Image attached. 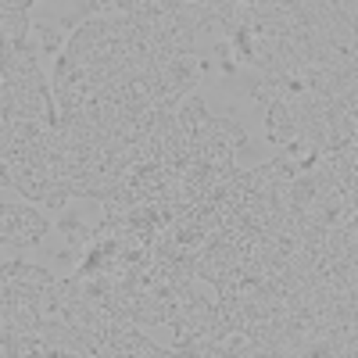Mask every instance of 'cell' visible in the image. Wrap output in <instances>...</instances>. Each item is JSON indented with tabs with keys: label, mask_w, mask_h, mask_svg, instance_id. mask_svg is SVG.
<instances>
[{
	"label": "cell",
	"mask_w": 358,
	"mask_h": 358,
	"mask_svg": "<svg viewBox=\"0 0 358 358\" xmlns=\"http://www.w3.org/2000/svg\"><path fill=\"white\" fill-rule=\"evenodd\" d=\"M29 8H33V0H15V4H0V36L8 43L15 40H29Z\"/></svg>",
	"instance_id": "6da1fadb"
},
{
	"label": "cell",
	"mask_w": 358,
	"mask_h": 358,
	"mask_svg": "<svg viewBox=\"0 0 358 358\" xmlns=\"http://www.w3.org/2000/svg\"><path fill=\"white\" fill-rule=\"evenodd\" d=\"M0 276H4V280H25V283H36V287L57 283L47 268L29 265V262H22V258H8V255H4V265H0Z\"/></svg>",
	"instance_id": "7a4b0ae2"
},
{
	"label": "cell",
	"mask_w": 358,
	"mask_h": 358,
	"mask_svg": "<svg viewBox=\"0 0 358 358\" xmlns=\"http://www.w3.org/2000/svg\"><path fill=\"white\" fill-rule=\"evenodd\" d=\"M18 215H22V248L43 244V236L50 233V219L40 208H25V204H18Z\"/></svg>",
	"instance_id": "3957f363"
},
{
	"label": "cell",
	"mask_w": 358,
	"mask_h": 358,
	"mask_svg": "<svg viewBox=\"0 0 358 358\" xmlns=\"http://www.w3.org/2000/svg\"><path fill=\"white\" fill-rule=\"evenodd\" d=\"M215 136L226 140L233 151H244V147H248V129H244V122H233V118H215Z\"/></svg>",
	"instance_id": "277c9868"
},
{
	"label": "cell",
	"mask_w": 358,
	"mask_h": 358,
	"mask_svg": "<svg viewBox=\"0 0 358 358\" xmlns=\"http://www.w3.org/2000/svg\"><path fill=\"white\" fill-rule=\"evenodd\" d=\"M57 229H62L65 236H69V244L72 248H86L90 241H94V229H90V226H83L79 222V215H62V222H57Z\"/></svg>",
	"instance_id": "5b68a950"
},
{
	"label": "cell",
	"mask_w": 358,
	"mask_h": 358,
	"mask_svg": "<svg viewBox=\"0 0 358 358\" xmlns=\"http://www.w3.org/2000/svg\"><path fill=\"white\" fill-rule=\"evenodd\" d=\"M36 36H40V47H43V50H50L54 57L65 50V40H69V36L62 33V29H57V25H47V22H36Z\"/></svg>",
	"instance_id": "8992f818"
},
{
	"label": "cell",
	"mask_w": 358,
	"mask_h": 358,
	"mask_svg": "<svg viewBox=\"0 0 358 358\" xmlns=\"http://www.w3.org/2000/svg\"><path fill=\"white\" fill-rule=\"evenodd\" d=\"M69 197H76V194H72V179H50L47 197H43V208H65Z\"/></svg>",
	"instance_id": "52a82bcc"
},
{
	"label": "cell",
	"mask_w": 358,
	"mask_h": 358,
	"mask_svg": "<svg viewBox=\"0 0 358 358\" xmlns=\"http://www.w3.org/2000/svg\"><path fill=\"white\" fill-rule=\"evenodd\" d=\"M283 122H290V111H287V101H283V97H276L273 104L265 108V136H273Z\"/></svg>",
	"instance_id": "ba28073f"
},
{
	"label": "cell",
	"mask_w": 358,
	"mask_h": 358,
	"mask_svg": "<svg viewBox=\"0 0 358 358\" xmlns=\"http://www.w3.org/2000/svg\"><path fill=\"white\" fill-rule=\"evenodd\" d=\"M276 97H280V90L268 83V79H258V83L251 86V101H255V104H265V108H268Z\"/></svg>",
	"instance_id": "9c48e42d"
},
{
	"label": "cell",
	"mask_w": 358,
	"mask_h": 358,
	"mask_svg": "<svg viewBox=\"0 0 358 358\" xmlns=\"http://www.w3.org/2000/svg\"><path fill=\"white\" fill-rule=\"evenodd\" d=\"M219 72L222 76H236V62H219Z\"/></svg>",
	"instance_id": "30bf717a"
}]
</instances>
